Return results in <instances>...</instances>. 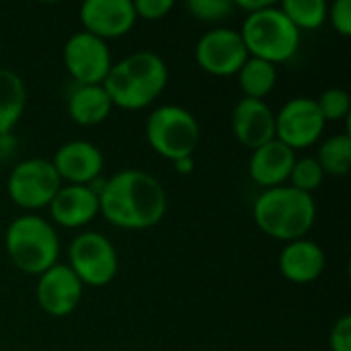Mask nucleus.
Returning <instances> with one entry per match:
<instances>
[{"label": "nucleus", "mask_w": 351, "mask_h": 351, "mask_svg": "<svg viewBox=\"0 0 351 351\" xmlns=\"http://www.w3.org/2000/svg\"><path fill=\"white\" fill-rule=\"evenodd\" d=\"M99 214L123 230H146L156 226L167 214L165 187L146 171H119L101 185Z\"/></svg>", "instance_id": "1"}, {"label": "nucleus", "mask_w": 351, "mask_h": 351, "mask_svg": "<svg viewBox=\"0 0 351 351\" xmlns=\"http://www.w3.org/2000/svg\"><path fill=\"white\" fill-rule=\"evenodd\" d=\"M169 82V68L154 51H134L113 64L103 88L113 107L138 111L154 103Z\"/></svg>", "instance_id": "2"}, {"label": "nucleus", "mask_w": 351, "mask_h": 351, "mask_svg": "<svg viewBox=\"0 0 351 351\" xmlns=\"http://www.w3.org/2000/svg\"><path fill=\"white\" fill-rule=\"evenodd\" d=\"M253 218L259 230L276 241L304 239L317 218V204L311 193L280 185L265 189L253 206Z\"/></svg>", "instance_id": "3"}, {"label": "nucleus", "mask_w": 351, "mask_h": 351, "mask_svg": "<svg viewBox=\"0 0 351 351\" xmlns=\"http://www.w3.org/2000/svg\"><path fill=\"white\" fill-rule=\"evenodd\" d=\"M4 245L12 265L25 274L41 276L45 269L58 263V232L41 216L23 214L14 218L6 228Z\"/></svg>", "instance_id": "4"}, {"label": "nucleus", "mask_w": 351, "mask_h": 351, "mask_svg": "<svg viewBox=\"0 0 351 351\" xmlns=\"http://www.w3.org/2000/svg\"><path fill=\"white\" fill-rule=\"evenodd\" d=\"M239 33L251 58L265 60L274 66L294 58L300 45V31L276 4L247 14Z\"/></svg>", "instance_id": "5"}, {"label": "nucleus", "mask_w": 351, "mask_h": 351, "mask_svg": "<svg viewBox=\"0 0 351 351\" xmlns=\"http://www.w3.org/2000/svg\"><path fill=\"white\" fill-rule=\"evenodd\" d=\"M144 132L150 148L173 162L191 158L202 136L195 115L179 105L156 107L148 115Z\"/></svg>", "instance_id": "6"}, {"label": "nucleus", "mask_w": 351, "mask_h": 351, "mask_svg": "<svg viewBox=\"0 0 351 351\" xmlns=\"http://www.w3.org/2000/svg\"><path fill=\"white\" fill-rule=\"evenodd\" d=\"M68 267L76 274L82 286L103 288L117 276V251L101 232H80L68 249Z\"/></svg>", "instance_id": "7"}, {"label": "nucleus", "mask_w": 351, "mask_h": 351, "mask_svg": "<svg viewBox=\"0 0 351 351\" xmlns=\"http://www.w3.org/2000/svg\"><path fill=\"white\" fill-rule=\"evenodd\" d=\"M60 187L62 181L51 160L45 158H27L19 162L6 181L10 199L23 210L47 208Z\"/></svg>", "instance_id": "8"}, {"label": "nucleus", "mask_w": 351, "mask_h": 351, "mask_svg": "<svg viewBox=\"0 0 351 351\" xmlns=\"http://www.w3.org/2000/svg\"><path fill=\"white\" fill-rule=\"evenodd\" d=\"M323 130H325V119L319 111L317 99L311 97L290 99L276 113V140H280L294 152L317 144Z\"/></svg>", "instance_id": "9"}, {"label": "nucleus", "mask_w": 351, "mask_h": 351, "mask_svg": "<svg viewBox=\"0 0 351 351\" xmlns=\"http://www.w3.org/2000/svg\"><path fill=\"white\" fill-rule=\"evenodd\" d=\"M247 60L249 51L243 43L241 33L228 27H218L204 33L195 45L197 66L212 76L239 74Z\"/></svg>", "instance_id": "10"}, {"label": "nucleus", "mask_w": 351, "mask_h": 351, "mask_svg": "<svg viewBox=\"0 0 351 351\" xmlns=\"http://www.w3.org/2000/svg\"><path fill=\"white\" fill-rule=\"evenodd\" d=\"M64 66L76 84H103L113 62L107 41L78 31L64 45Z\"/></svg>", "instance_id": "11"}, {"label": "nucleus", "mask_w": 351, "mask_h": 351, "mask_svg": "<svg viewBox=\"0 0 351 351\" xmlns=\"http://www.w3.org/2000/svg\"><path fill=\"white\" fill-rule=\"evenodd\" d=\"M82 290L84 286L68 267V263H56L39 276L35 294L43 313L62 319L76 311L82 298Z\"/></svg>", "instance_id": "12"}, {"label": "nucleus", "mask_w": 351, "mask_h": 351, "mask_svg": "<svg viewBox=\"0 0 351 351\" xmlns=\"http://www.w3.org/2000/svg\"><path fill=\"white\" fill-rule=\"evenodd\" d=\"M136 21L134 0H86L80 6L84 31L103 41L130 33Z\"/></svg>", "instance_id": "13"}, {"label": "nucleus", "mask_w": 351, "mask_h": 351, "mask_svg": "<svg viewBox=\"0 0 351 351\" xmlns=\"http://www.w3.org/2000/svg\"><path fill=\"white\" fill-rule=\"evenodd\" d=\"M51 165L66 185H90L99 181L105 158L93 142L72 140L56 150Z\"/></svg>", "instance_id": "14"}, {"label": "nucleus", "mask_w": 351, "mask_h": 351, "mask_svg": "<svg viewBox=\"0 0 351 351\" xmlns=\"http://www.w3.org/2000/svg\"><path fill=\"white\" fill-rule=\"evenodd\" d=\"M232 134L243 146L255 150L276 140V113L265 101L245 97L232 109Z\"/></svg>", "instance_id": "15"}, {"label": "nucleus", "mask_w": 351, "mask_h": 351, "mask_svg": "<svg viewBox=\"0 0 351 351\" xmlns=\"http://www.w3.org/2000/svg\"><path fill=\"white\" fill-rule=\"evenodd\" d=\"M47 208L56 224L82 228L99 214V193L90 185H62Z\"/></svg>", "instance_id": "16"}, {"label": "nucleus", "mask_w": 351, "mask_h": 351, "mask_svg": "<svg viewBox=\"0 0 351 351\" xmlns=\"http://www.w3.org/2000/svg\"><path fill=\"white\" fill-rule=\"evenodd\" d=\"M325 265H327L325 251L315 241L308 239L286 243L278 259L280 274L292 284H313L323 276Z\"/></svg>", "instance_id": "17"}, {"label": "nucleus", "mask_w": 351, "mask_h": 351, "mask_svg": "<svg viewBox=\"0 0 351 351\" xmlns=\"http://www.w3.org/2000/svg\"><path fill=\"white\" fill-rule=\"evenodd\" d=\"M294 162H296V152L286 144H282L280 140H271L253 150L249 162V175L263 189H274L286 185Z\"/></svg>", "instance_id": "18"}, {"label": "nucleus", "mask_w": 351, "mask_h": 351, "mask_svg": "<svg viewBox=\"0 0 351 351\" xmlns=\"http://www.w3.org/2000/svg\"><path fill=\"white\" fill-rule=\"evenodd\" d=\"M111 109L103 84H76L68 95V115L78 125H97L109 117Z\"/></svg>", "instance_id": "19"}, {"label": "nucleus", "mask_w": 351, "mask_h": 351, "mask_svg": "<svg viewBox=\"0 0 351 351\" xmlns=\"http://www.w3.org/2000/svg\"><path fill=\"white\" fill-rule=\"evenodd\" d=\"M25 105L27 88L23 78L8 68H0V138L14 130L25 113Z\"/></svg>", "instance_id": "20"}, {"label": "nucleus", "mask_w": 351, "mask_h": 351, "mask_svg": "<svg viewBox=\"0 0 351 351\" xmlns=\"http://www.w3.org/2000/svg\"><path fill=\"white\" fill-rule=\"evenodd\" d=\"M239 82L247 99L263 101L278 84V68L265 60L251 58L239 70Z\"/></svg>", "instance_id": "21"}, {"label": "nucleus", "mask_w": 351, "mask_h": 351, "mask_svg": "<svg viewBox=\"0 0 351 351\" xmlns=\"http://www.w3.org/2000/svg\"><path fill=\"white\" fill-rule=\"evenodd\" d=\"M317 162L321 165L325 175L343 177L351 169V136L337 134L325 140L319 148Z\"/></svg>", "instance_id": "22"}, {"label": "nucleus", "mask_w": 351, "mask_h": 351, "mask_svg": "<svg viewBox=\"0 0 351 351\" xmlns=\"http://www.w3.org/2000/svg\"><path fill=\"white\" fill-rule=\"evenodd\" d=\"M280 8L298 31L319 29L327 21V10H329L325 0H284Z\"/></svg>", "instance_id": "23"}, {"label": "nucleus", "mask_w": 351, "mask_h": 351, "mask_svg": "<svg viewBox=\"0 0 351 351\" xmlns=\"http://www.w3.org/2000/svg\"><path fill=\"white\" fill-rule=\"evenodd\" d=\"M323 179H325V173H323L321 165L317 162V158L304 156V158H296L288 181L294 189H300V191L313 195V191L323 185Z\"/></svg>", "instance_id": "24"}, {"label": "nucleus", "mask_w": 351, "mask_h": 351, "mask_svg": "<svg viewBox=\"0 0 351 351\" xmlns=\"http://www.w3.org/2000/svg\"><path fill=\"white\" fill-rule=\"evenodd\" d=\"M317 105H319V111L327 121H341L346 117H350L351 111V97L346 88H327L319 99H317Z\"/></svg>", "instance_id": "25"}, {"label": "nucleus", "mask_w": 351, "mask_h": 351, "mask_svg": "<svg viewBox=\"0 0 351 351\" xmlns=\"http://www.w3.org/2000/svg\"><path fill=\"white\" fill-rule=\"evenodd\" d=\"M187 10L197 19L206 23H218L232 14L234 4L232 0H189Z\"/></svg>", "instance_id": "26"}, {"label": "nucleus", "mask_w": 351, "mask_h": 351, "mask_svg": "<svg viewBox=\"0 0 351 351\" xmlns=\"http://www.w3.org/2000/svg\"><path fill=\"white\" fill-rule=\"evenodd\" d=\"M173 6H175L173 0H136L134 2L136 16L144 21H158L167 16L173 10Z\"/></svg>", "instance_id": "27"}, {"label": "nucleus", "mask_w": 351, "mask_h": 351, "mask_svg": "<svg viewBox=\"0 0 351 351\" xmlns=\"http://www.w3.org/2000/svg\"><path fill=\"white\" fill-rule=\"evenodd\" d=\"M327 19L331 21V25L335 27V31L341 37H350L351 35V0H337L329 10H327Z\"/></svg>", "instance_id": "28"}, {"label": "nucleus", "mask_w": 351, "mask_h": 351, "mask_svg": "<svg viewBox=\"0 0 351 351\" xmlns=\"http://www.w3.org/2000/svg\"><path fill=\"white\" fill-rule=\"evenodd\" d=\"M331 351H351V317L343 315L335 321L329 333Z\"/></svg>", "instance_id": "29"}, {"label": "nucleus", "mask_w": 351, "mask_h": 351, "mask_svg": "<svg viewBox=\"0 0 351 351\" xmlns=\"http://www.w3.org/2000/svg\"><path fill=\"white\" fill-rule=\"evenodd\" d=\"M232 4H234V8H239V10H245L247 14H253V12H259V10H263V8L271 6L274 2H271V0H237V2H232Z\"/></svg>", "instance_id": "30"}, {"label": "nucleus", "mask_w": 351, "mask_h": 351, "mask_svg": "<svg viewBox=\"0 0 351 351\" xmlns=\"http://www.w3.org/2000/svg\"><path fill=\"white\" fill-rule=\"evenodd\" d=\"M175 169L179 173H189L193 169V158H181V160H177L175 162Z\"/></svg>", "instance_id": "31"}]
</instances>
